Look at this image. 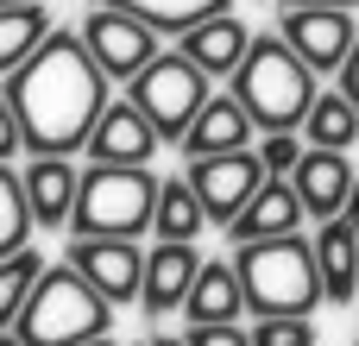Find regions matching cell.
<instances>
[{"mask_svg":"<svg viewBox=\"0 0 359 346\" xmlns=\"http://www.w3.org/2000/svg\"><path fill=\"white\" fill-rule=\"evenodd\" d=\"M353 177H359V170L347 164V151H322V145H309L303 164L290 170V189H297V202H303L309 221H334V214H347Z\"/></svg>","mask_w":359,"mask_h":346,"instance_id":"obj_13","label":"cell"},{"mask_svg":"<svg viewBox=\"0 0 359 346\" xmlns=\"http://www.w3.org/2000/svg\"><path fill=\"white\" fill-rule=\"evenodd\" d=\"M38 277H44V258H38L32 246H19L13 258H0V328H13V321H19V309L32 303Z\"/></svg>","mask_w":359,"mask_h":346,"instance_id":"obj_24","label":"cell"},{"mask_svg":"<svg viewBox=\"0 0 359 346\" xmlns=\"http://www.w3.org/2000/svg\"><path fill=\"white\" fill-rule=\"evenodd\" d=\"M82 44H88V57H95V69H101L107 82H133V76L164 50L158 32H151L145 19L120 13V6H95V13L82 19Z\"/></svg>","mask_w":359,"mask_h":346,"instance_id":"obj_7","label":"cell"},{"mask_svg":"<svg viewBox=\"0 0 359 346\" xmlns=\"http://www.w3.org/2000/svg\"><path fill=\"white\" fill-rule=\"evenodd\" d=\"M88 346H114V340H107V334H101V340H88Z\"/></svg>","mask_w":359,"mask_h":346,"instance_id":"obj_35","label":"cell"},{"mask_svg":"<svg viewBox=\"0 0 359 346\" xmlns=\"http://www.w3.org/2000/svg\"><path fill=\"white\" fill-rule=\"evenodd\" d=\"M316 271H322V303L347 309L359 296V227L347 214L316 221Z\"/></svg>","mask_w":359,"mask_h":346,"instance_id":"obj_17","label":"cell"},{"mask_svg":"<svg viewBox=\"0 0 359 346\" xmlns=\"http://www.w3.org/2000/svg\"><path fill=\"white\" fill-rule=\"evenodd\" d=\"M196 271H202V252H196V246H183V240H158V246L145 252V284H139V309H145V321L183 315Z\"/></svg>","mask_w":359,"mask_h":346,"instance_id":"obj_11","label":"cell"},{"mask_svg":"<svg viewBox=\"0 0 359 346\" xmlns=\"http://www.w3.org/2000/svg\"><path fill=\"white\" fill-rule=\"evenodd\" d=\"M233 95L252 113L259 132H297L309 101H316V69L278 38V32H252L240 69H233Z\"/></svg>","mask_w":359,"mask_h":346,"instance_id":"obj_2","label":"cell"},{"mask_svg":"<svg viewBox=\"0 0 359 346\" xmlns=\"http://www.w3.org/2000/svg\"><path fill=\"white\" fill-rule=\"evenodd\" d=\"M151 233H158V240H183V246H196V240L208 233V214H202V202H196V189H189L183 177H158Z\"/></svg>","mask_w":359,"mask_h":346,"instance_id":"obj_20","label":"cell"},{"mask_svg":"<svg viewBox=\"0 0 359 346\" xmlns=\"http://www.w3.org/2000/svg\"><path fill=\"white\" fill-rule=\"evenodd\" d=\"M303 145H322V151H347L359 139V107L334 88V95H316L309 101V113H303Z\"/></svg>","mask_w":359,"mask_h":346,"instance_id":"obj_22","label":"cell"},{"mask_svg":"<svg viewBox=\"0 0 359 346\" xmlns=\"http://www.w3.org/2000/svg\"><path fill=\"white\" fill-rule=\"evenodd\" d=\"M69 265H76L114 309L139 303V284H145V252H139V240H69Z\"/></svg>","mask_w":359,"mask_h":346,"instance_id":"obj_10","label":"cell"},{"mask_svg":"<svg viewBox=\"0 0 359 346\" xmlns=\"http://www.w3.org/2000/svg\"><path fill=\"white\" fill-rule=\"evenodd\" d=\"M38 221H32V202H25V183L13 177V164H0V258H13L19 246H32Z\"/></svg>","mask_w":359,"mask_h":346,"instance_id":"obj_25","label":"cell"},{"mask_svg":"<svg viewBox=\"0 0 359 346\" xmlns=\"http://www.w3.org/2000/svg\"><path fill=\"white\" fill-rule=\"evenodd\" d=\"M347 221L359 227V177H353V195H347Z\"/></svg>","mask_w":359,"mask_h":346,"instance_id":"obj_33","label":"cell"},{"mask_svg":"<svg viewBox=\"0 0 359 346\" xmlns=\"http://www.w3.org/2000/svg\"><path fill=\"white\" fill-rule=\"evenodd\" d=\"M278 38L316 76H341V63H347V50H353V38H359V19H353V6H284Z\"/></svg>","mask_w":359,"mask_h":346,"instance_id":"obj_9","label":"cell"},{"mask_svg":"<svg viewBox=\"0 0 359 346\" xmlns=\"http://www.w3.org/2000/svg\"><path fill=\"white\" fill-rule=\"evenodd\" d=\"M284 6H359V0H284Z\"/></svg>","mask_w":359,"mask_h":346,"instance_id":"obj_32","label":"cell"},{"mask_svg":"<svg viewBox=\"0 0 359 346\" xmlns=\"http://www.w3.org/2000/svg\"><path fill=\"white\" fill-rule=\"evenodd\" d=\"M158 145H164L158 126H151V120L133 107V95H126V101H107V107H101L95 132H88V164H151Z\"/></svg>","mask_w":359,"mask_h":346,"instance_id":"obj_12","label":"cell"},{"mask_svg":"<svg viewBox=\"0 0 359 346\" xmlns=\"http://www.w3.org/2000/svg\"><path fill=\"white\" fill-rule=\"evenodd\" d=\"M95 6H120V13H133V19H145L158 38L164 32H189V25H202V19H215V13H227L233 0H95Z\"/></svg>","mask_w":359,"mask_h":346,"instance_id":"obj_23","label":"cell"},{"mask_svg":"<svg viewBox=\"0 0 359 346\" xmlns=\"http://www.w3.org/2000/svg\"><path fill=\"white\" fill-rule=\"evenodd\" d=\"M145 346H189V334H151Z\"/></svg>","mask_w":359,"mask_h":346,"instance_id":"obj_31","label":"cell"},{"mask_svg":"<svg viewBox=\"0 0 359 346\" xmlns=\"http://www.w3.org/2000/svg\"><path fill=\"white\" fill-rule=\"evenodd\" d=\"M19 183H25L32 221L50 227V233H69V221H76V195H82V170H76L69 158H32V164L19 170Z\"/></svg>","mask_w":359,"mask_h":346,"instance_id":"obj_14","label":"cell"},{"mask_svg":"<svg viewBox=\"0 0 359 346\" xmlns=\"http://www.w3.org/2000/svg\"><path fill=\"white\" fill-rule=\"evenodd\" d=\"M183 183L196 189V202H202V214H208V227H227L259 189H265V164H259V151H221V158H189V170H183Z\"/></svg>","mask_w":359,"mask_h":346,"instance_id":"obj_8","label":"cell"},{"mask_svg":"<svg viewBox=\"0 0 359 346\" xmlns=\"http://www.w3.org/2000/svg\"><path fill=\"white\" fill-rule=\"evenodd\" d=\"M25 126V151L32 158H69L88 151V132L107 107V76L95 69L82 32H50L0 88Z\"/></svg>","mask_w":359,"mask_h":346,"instance_id":"obj_1","label":"cell"},{"mask_svg":"<svg viewBox=\"0 0 359 346\" xmlns=\"http://www.w3.org/2000/svg\"><path fill=\"white\" fill-rule=\"evenodd\" d=\"M309 227V214H303V202H297V189H290V177H265V189L227 221V240L233 246H252V240H284V233H303Z\"/></svg>","mask_w":359,"mask_h":346,"instance_id":"obj_15","label":"cell"},{"mask_svg":"<svg viewBox=\"0 0 359 346\" xmlns=\"http://www.w3.org/2000/svg\"><path fill=\"white\" fill-rule=\"evenodd\" d=\"M252 151H259V164H265V177H290V170L303 164V151H309V145H303L297 132H265V139H259Z\"/></svg>","mask_w":359,"mask_h":346,"instance_id":"obj_27","label":"cell"},{"mask_svg":"<svg viewBox=\"0 0 359 346\" xmlns=\"http://www.w3.org/2000/svg\"><path fill=\"white\" fill-rule=\"evenodd\" d=\"M252 139H259V126H252V113L240 107V95H208V101H202V113H196V120H189V132H183V158L252 151Z\"/></svg>","mask_w":359,"mask_h":346,"instance_id":"obj_16","label":"cell"},{"mask_svg":"<svg viewBox=\"0 0 359 346\" xmlns=\"http://www.w3.org/2000/svg\"><path fill=\"white\" fill-rule=\"evenodd\" d=\"M189 346H252V328H240V321H227V328H183Z\"/></svg>","mask_w":359,"mask_h":346,"instance_id":"obj_28","label":"cell"},{"mask_svg":"<svg viewBox=\"0 0 359 346\" xmlns=\"http://www.w3.org/2000/svg\"><path fill=\"white\" fill-rule=\"evenodd\" d=\"M50 32H57V25H50L44 0H13V6H0V76H13Z\"/></svg>","mask_w":359,"mask_h":346,"instance_id":"obj_21","label":"cell"},{"mask_svg":"<svg viewBox=\"0 0 359 346\" xmlns=\"http://www.w3.org/2000/svg\"><path fill=\"white\" fill-rule=\"evenodd\" d=\"M107 328H114V303H107L69 258H63V265H44L32 303H25L19 321H13V334L25 346H88V340H101Z\"/></svg>","mask_w":359,"mask_h":346,"instance_id":"obj_4","label":"cell"},{"mask_svg":"<svg viewBox=\"0 0 359 346\" xmlns=\"http://www.w3.org/2000/svg\"><path fill=\"white\" fill-rule=\"evenodd\" d=\"M246 44H252V25L233 19V13H215V19H202V25L183 32V57L202 63L208 76H233L240 57H246Z\"/></svg>","mask_w":359,"mask_h":346,"instance_id":"obj_19","label":"cell"},{"mask_svg":"<svg viewBox=\"0 0 359 346\" xmlns=\"http://www.w3.org/2000/svg\"><path fill=\"white\" fill-rule=\"evenodd\" d=\"M151 208H158L151 164H88L69 240H139L151 233Z\"/></svg>","mask_w":359,"mask_h":346,"instance_id":"obj_5","label":"cell"},{"mask_svg":"<svg viewBox=\"0 0 359 346\" xmlns=\"http://www.w3.org/2000/svg\"><path fill=\"white\" fill-rule=\"evenodd\" d=\"M189 328H227L246 315V290H240V271L233 258H202L196 284H189V303H183Z\"/></svg>","mask_w":359,"mask_h":346,"instance_id":"obj_18","label":"cell"},{"mask_svg":"<svg viewBox=\"0 0 359 346\" xmlns=\"http://www.w3.org/2000/svg\"><path fill=\"white\" fill-rule=\"evenodd\" d=\"M0 6H13V0H0Z\"/></svg>","mask_w":359,"mask_h":346,"instance_id":"obj_36","label":"cell"},{"mask_svg":"<svg viewBox=\"0 0 359 346\" xmlns=\"http://www.w3.org/2000/svg\"><path fill=\"white\" fill-rule=\"evenodd\" d=\"M252 346H316V328H309V315H259Z\"/></svg>","mask_w":359,"mask_h":346,"instance_id":"obj_26","label":"cell"},{"mask_svg":"<svg viewBox=\"0 0 359 346\" xmlns=\"http://www.w3.org/2000/svg\"><path fill=\"white\" fill-rule=\"evenodd\" d=\"M13 151H25V126H19L13 101L0 95V164H13Z\"/></svg>","mask_w":359,"mask_h":346,"instance_id":"obj_29","label":"cell"},{"mask_svg":"<svg viewBox=\"0 0 359 346\" xmlns=\"http://www.w3.org/2000/svg\"><path fill=\"white\" fill-rule=\"evenodd\" d=\"M0 346H25V340H19V334H13V328H0Z\"/></svg>","mask_w":359,"mask_h":346,"instance_id":"obj_34","label":"cell"},{"mask_svg":"<svg viewBox=\"0 0 359 346\" xmlns=\"http://www.w3.org/2000/svg\"><path fill=\"white\" fill-rule=\"evenodd\" d=\"M240 290H246V315H316L322 303V271H316V240L309 233H284V240H252L233 252Z\"/></svg>","mask_w":359,"mask_h":346,"instance_id":"obj_3","label":"cell"},{"mask_svg":"<svg viewBox=\"0 0 359 346\" xmlns=\"http://www.w3.org/2000/svg\"><path fill=\"white\" fill-rule=\"evenodd\" d=\"M341 95L359 107V38H353V50H347V63H341Z\"/></svg>","mask_w":359,"mask_h":346,"instance_id":"obj_30","label":"cell"},{"mask_svg":"<svg viewBox=\"0 0 359 346\" xmlns=\"http://www.w3.org/2000/svg\"><path fill=\"white\" fill-rule=\"evenodd\" d=\"M126 88H133V107L158 126V139H164V145H183L189 120H196L202 101L215 95V76H208L202 63H189L183 50H158Z\"/></svg>","mask_w":359,"mask_h":346,"instance_id":"obj_6","label":"cell"}]
</instances>
